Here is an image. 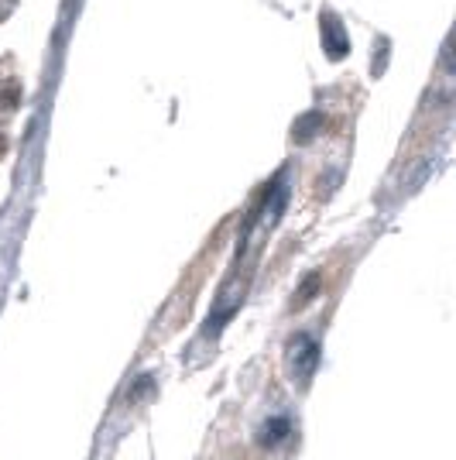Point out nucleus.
<instances>
[{"mask_svg":"<svg viewBox=\"0 0 456 460\" xmlns=\"http://www.w3.org/2000/svg\"><path fill=\"white\" fill-rule=\"evenodd\" d=\"M326 24H329V28H326V35H329V39H337V35H340V24H337V21L333 18H326ZM340 45H333V58H340Z\"/></svg>","mask_w":456,"mask_h":460,"instance_id":"f257e3e1","label":"nucleus"}]
</instances>
